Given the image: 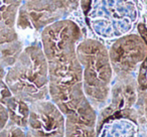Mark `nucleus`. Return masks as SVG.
<instances>
[{"instance_id":"f257e3e1","label":"nucleus","mask_w":147,"mask_h":137,"mask_svg":"<svg viewBox=\"0 0 147 137\" xmlns=\"http://www.w3.org/2000/svg\"><path fill=\"white\" fill-rule=\"evenodd\" d=\"M3 82L11 96L28 104L49 100V65L39 41L25 45L15 63L5 71Z\"/></svg>"},{"instance_id":"f03ea898","label":"nucleus","mask_w":147,"mask_h":137,"mask_svg":"<svg viewBox=\"0 0 147 137\" xmlns=\"http://www.w3.org/2000/svg\"><path fill=\"white\" fill-rule=\"evenodd\" d=\"M79 6L87 26L105 39L130 33L143 10L138 0H80Z\"/></svg>"},{"instance_id":"7ed1b4c3","label":"nucleus","mask_w":147,"mask_h":137,"mask_svg":"<svg viewBox=\"0 0 147 137\" xmlns=\"http://www.w3.org/2000/svg\"><path fill=\"white\" fill-rule=\"evenodd\" d=\"M77 57L83 69L84 92L92 106L102 110L110 100L113 81L107 47L95 38H84L77 45Z\"/></svg>"},{"instance_id":"20e7f679","label":"nucleus","mask_w":147,"mask_h":137,"mask_svg":"<svg viewBox=\"0 0 147 137\" xmlns=\"http://www.w3.org/2000/svg\"><path fill=\"white\" fill-rule=\"evenodd\" d=\"M49 100L67 115L90 102L83 87V69L77 55L47 63Z\"/></svg>"},{"instance_id":"39448f33","label":"nucleus","mask_w":147,"mask_h":137,"mask_svg":"<svg viewBox=\"0 0 147 137\" xmlns=\"http://www.w3.org/2000/svg\"><path fill=\"white\" fill-rule=\"evenodd\" d=\"M138 33H127L118 37L108 49L109 59L115 79L135 77L141 63L147 57V26L137 23Z\"/></svg>"},{"instance_id":"423d86ee","label":"nucleus","mask_w":147,"mask_h":137,"mask_svg":"<svg viewBox=\"0 0 147 137\" xmlns=\"http://www.w3.org/2000/svg\"><path fill=\"white\" fill-rule=\"evenodd\" d=\"M86 34L83 28L69 18L47 25L39 33V43L47 63L77 55V45Z\"/></svg>"},{"instance_id":"0eeeda50","label":"nucleus","mask_w":147,"mask_h":137,"mask_svg":"<svg viewBox=\"0 0 147 137\" xmlns=\"http://www.w3.org/2000/svg\"><path fill=\"white\" fill-rule=\"evenodd\" d=\"M65 115L51 100L29 104L27 132L31 137H65Z\"/></svg>"},{"instance_id":"6e6552de","label":"nucleus","mask_w":147,"mask_h":137,"mask_svg":"<svg viewBox=\"0 0 147 137\" xmlns=\"http://www.w3.org/2000/svg\"><path fill=\"white\" fill-rule=\"evenodd\" d=\"M137 119L138 114L132 107L117 111L103 108L98 116L97 126L103 122H106V125L97 129V137H135Z\"/></svg>"},{"instance_id":"1a4fd4ad","label":"nucleus","mask_w":147,"mask_h":137,"mask_svg":"<svg viewBox=\"0 0 147 137\" xmlns=\"http://www.w3.org/2000/svg\"><path fill=\"white\" fill-rule=\"evenodd\" d=\"M65 137H97V110L90 102L65 115Z\"/></svg>"},{"instance_id":"9d476101","label":"nucleus","mask_w":147,"mask_h":137,"mask_svg":"<svg viewBox=\"0 0 147 137\" xmlns=\"http://www.w3.org/2000/svg\"><path fill=\"white\" fill-rule=\"evenodd\" d=\"M24 0H0V45L19 39L16 20Z\"/></svg>"},{"instance_id":"9b49d317","label":"nucleus","mask_w":147,"mask_h":137,"mask_svg":"<svg viewBox=\"0 0 147 137\" xmlns=\"http://www.w3.org/2000/svg\"><path fill=\"white\" fill-rule=\"evenodd\" d=\"M6 105L9 113V121L22 128H27L29 115V104L22 100L9 96L2 101Z\"/></svg>"},{"instance_id":"f8f14e48","label":"nucleus","mask_w":147,"mask_h":137,"mask_svg":"<svg viewBox=\"0 0 147 137\" xmlns=\"http://www.w3.org/2000/svg\"><path fill=\"white\" fill-rule=\"evenodd\" d=\"M24 47V43L20 38L12 43L0 45V69L3 72L15 63Z\"/></svg>"},{"instance_id":"ddd939ff","label":"nucleus","mask_w":147,"mask_h":137,"mask_svg":"<svg viewBox=\"0 0 147 137\" xmlns=\"http://www.w3.org/2000/svg\"><path fill=\"white\" fill-rule=\"evenodd\" d=\"M51 9L57 12L63 19L71 14V0H42Z\"/></svg>"},{"instance_id":"4468645a","label":"nucleus","mask_w":147,"mask_h":137,"mask_svg":"<svg viewBox=\"0 0 147 137\" xmlns=\"http://www.w3.org/2000/svg\"><path fill=\"white\" fill-rule=\"evenodd\" d=\"M0 137H28L27 130L9 121L8 124L0 131Z\"/></svg>"},{"instance_id":"2eb2a0df","label":"nucleus","mask_w":147,"mask_h":137,"mask_svg":"<svg viewBox=\"0 0 147 137\" xmlns=\"http://www.w3.org/2000/svg\"><path fill=\"white\" fill-rule=\"evenodd\" d=\"M9 122V113L6 105L0 100V131Z\"/></svg>"},{"instance_id":"dca6fc26","label":"nucleus","mask_w":147,"mask_h":137,"mask_svg":"<svg viewBox=\"0 0 147 137\" xmlns=\"http://www.w3.org/2000/svg\"><path fill=\"white\" fill-rule=\"evenodd\" d=\"M139 98H141L143 114H144V118L147 122V91L146 92H141V91H139Z\"/></svg>"},{"instance_id":"f3484780","label":"nucleus","mask_w":147,"mask_h":137,"mask_svg":"<svg viewBox=\"0 0 147 137\" xmlns=\"http://www.w3.org/2000/svg\"><path fill=\"white\" fill-rule=\"evenodd\" d=\"M27 134H28V132H27ZM28 137H31V136H30V135H29V134H28Z\"/></svg>"}]
</instances>
